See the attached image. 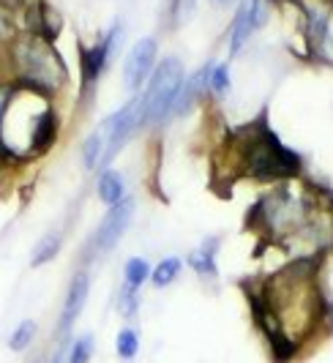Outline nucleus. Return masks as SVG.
I'll return each mask as SVG.
<instances>
[{
	"mask_svg": "<svg viewBox=\"0 0 333 363\" xmlns=\"http://www.w3.org/2000/svg\"><path fill=\"white\" fill-rule=\"evenodd\" d=\"M252 320L276 363H290L331 325L320 284V257L290 259L284 268L246 284Z\"/></svg>",
	"mask_w": 333,
	"mask_h": 363,
	"instance_id": "f257e3e1",
	"label": "nucleus"
},
{
	"mask_svg": "<svg viewBox=\"0 0 333 363\" xmlns=\"http://www.w3.org/2000/svg\"><path fill=\"white\" fill-rule=\"evenodd\" d=\"M222 156L227 159V175L249 178L257 183H287L300 178V156L287 145H281L276 134L268 128L265 118L254 123L235 128L222 147Z\"/></svg>",
	"mask_w": 333,
	"mask_h": 363,
	"instance_id": "f03ea898",
	"label": "nucleus"
},
{
	"mask_svg": "<svg viewBox=\"0 0 333 363\" xmlns=\"http://www.w3.org/2000/svg\"><path fill=\"white\" fill-rule=\"evenodd\" d=\"M325 194L315 189H295L293 181L276 183L246 213V227L262 240L287 246L322 211Z\"/></svg>",
	"mask_w": 333,
	"mask_h": 363,
	"instance_id": "7ed1b4c3",
	"label": "nucleus"
},
{
	"mask_svg": "<svg viewBox=\"0 0 333 363\" xmlns=\"http://www.w3.org/2000/svg\"><path fill=\"white\" fill-rule=\"evenodd\" d=\"M6 69L9 79L22 88H30L55 99L57 93L69 88V66L57 47L47 38L19 30L17 36L6 44Z\"/></svg>",
	"mask_w": 333,
	"mask_h": 363,
	"instance_id": "20e7f679",
	"label": "nucleus"
},
{
	"mask_svg": "<svg viewBox=\"0 0 333 363\" xmlns=\"http://www.w3.org/2000/svg\"><path fill=\"white\" fill-rule=\"evenodd\" d=\"M181 85H184V63H181V57L169 55L162 63H156L145 91L137 93L140 128L162 126L164 121L172 118V107H175V99L181 93Z\"/></svg>",
	"mask_w": 333,
	"mask_h": 363,
	"instance_id": "39448f33",
	"label": "nucleus"
},
{
	"mask_svg": "<svg viewBox=\"0 0 333 363\" xmlns=\"http://www.w3.org/2000/svg\"><path fill=\"white\" fill-rule=\"evenodd\" d=\"M120 38H123V28H120V22H115L110 30L96 41V44H91V47H79L82 91L88 93V96L93 93L96 82H98V79L104 77V72H107V66H110L112 55H115V50H118Z\"/></svg>",
	"mask_w": 333,
	"mask_h": 363,
	"instance_id": "423d86ee",
	"label": "nucleus"
},
{
	"mask_svg": "<svg viewBox=\"0 0 333 363\" xmlns=\"http://www.w3.org/2000/svg\"><path fill=\"white\" fill-rule=\"evenodd\" d=\"M268 22V3L265 0H241L235 9V17L230 22V33H227V50L230 55L243 52V47L249 44V38L254 36V30H259Z\"/></svg>",
	"mask_w": 333,
	"mask_h": 363,
	"instance_id": "0eeeda50",
	"label": "nucleus"
},
{
	"mask_svg": "<svg viewBox=\"0 0 333 363\" xmlns=\"http://www.w3.org/2000/svg\"><path fill=\"white\" fill-rule=\"evenodd\" d=\"M131 218H134V200H131V197L120 200L118 205H112L110 211H107V216L101 218V224L96 227L88 249L98 257L112 252V249L118 246V240L123 238V233L129 230Z\"/></svg>",
	"mask_w": 333,
	"mask_h": 363,
	"instance_id": "6e6552de",
	"label": "nucleus"
},
{
	"mask_svg": "<svg viewBox=\"0 0 333 363\" xmlns=\"http://www.w3.org/2000/svg\"><path fill=\"white\" fill-rule=\"evenodd\" d=\"M156 55H159V41L156 38H140L131 47L129 57L123 60V85L131 93H140L142 85H148L150 74L156 69Z\"/></svg>",
	"mask_w": 333,
	"mask_h": 363,
	"instance_id": "1a4fd4ad",
	"label": "nucleus"
},
{
	"mask_svg": "<svg viewBox=\"0 0 333 363\" xmlns=\"http://www.w3.org/2000/svg\"><path fill=\"white\" fill-rule=\"evenodd\" d=\"M88 295H91V276L88 271H77L72 276V284L66 290V301H63V309H60V320H57V339L60 342H69V333L74 323L79 320V314L88 303Z\"/></svg>",
	"mask_w": 333,
	"mask_h": 363,
	"instance_id": "9d476101",
	"label": "nucleus"
},
{
	"mask_svg": "<svg viewBox=\"0 0 333 363\" xmlns=\"http://www.w3.org/2000/svg\"><path fill=\"white\" fill-rule=\"evenodd\" d=\"M22 14H25L22 30L36 33V36L47 38V41L55 44V38L63 30V17H60V11H57L50 0H28L25 9H22Z\"/></svg>",
	"mask_w": 333,
	"mask_h": 363,
	"instance_id": "9b49d317",
	"label": "nucleus"
},
{
	"mask_svg": "<svg viewBox=\"0 0 333 363\" xmlns=\"http://www.w3.org/2000/svg\"><path fill=\"white\" fill-rule=\"evenodd\" d=\"M219 246H222L219 238H205L203 243L186 257L188 259V268L197 273L200 279H208V281L219 279V268H216V252H219Z\"/></svg>",
	"mask_w": 333,
	"mask_h": 363,
	"instance_id": "f8f14e48",
	"label": "nucleus"
},
{
	"mask_svg": "<svg viewBox=\"0 0 333 363\" xmlns=\"http://www.w3.org/2000/svg\"><path fill=\"white\" fill-rule=\"evenodd\" d=\"M96 194L98 200L104 202L107 208L118 205L120 200H126V186H123V178L115 172V169H101L98 172V181H96Z\"/></svg>",
	"mask_w": 333,
	"mask_h": 363,
	"instance_id": "ddd939ff",
	"label": "nucleus"
},
{
	"mask_svg": "<svg viewBox=\"0 0 333 363\" xmlns=\"http://www.w3.org/2000/svg\"><path fill=\"white\" fill-rule=\"evenodd\" d=\"M63 249V233L60 230H50L38 238V243L33 246V255H30V265L33 268H41L47 262H52Z\"/></svg>",
	"mask_w": 333,
	"mask_h": 363,
	"instance_id": "4468645a",
	"label": "nucleus"
},
{
	"mask_svg": "<svg viewBox=\"0 0 333 363\" xmlns=\"http://www.w3.org/2000/svg\"><path fill=\"white\" fill-rule=\"evenodd\" d=\"M181 268H184V259H181V257H166V259H162V262L150 271V281H153V287H156V290L169 287V284L178 279Z\"/></svg>",
	"mask_w": 333,
	"mask_h": 363,
	"instance_id": "2eb2a0df",
	"label": "nucleus"
},
{
	"mask_svg": "<svg viewBox=\"0 0 333 363\" xmlns=\"http://www.w3.org/2000/svg\"><path fill=\"white\" fill-rule=\"evenodd\" d=\"M148 279H150L148 259H142V257H131L129 262L123 265V284L131 287V290L140 292V287H142Z\"/></svg>",
	"mask_w": 333,
	"mask_h": 363,
	"instance_id": "dca6fc26",
	"label": "nucleus"
},
{
	"mask_svg": "<svg viewBox=\"0 0 333 363\" xmlns=\"http://www.w3.org/2000/svg\"><path fill=\"white\" fill-rule=\"evenodd\" d=\"M79 150H82V164L88 169H96L98 162H101V153H104V134H101V128H96L93 134H88Z\"/></svg>",
	"mask_w": 333,
	"mask_h": 363,
	"instance_id": "f3484780",
	"label": "nucleus"
},
{
	"mask_svg": "<svg viewBox=\"0 0 333 363\" xmlns=\"http://www.w3.org/2000/svg\"><path fill=\"white\" fill-rule=\"evenodd\" d=\"M115 352L120 361H134V355L140 352V336L134 328H120V333L115 336Z\"/></svg>",
	"mask_w": 333,
	"mask_h": 363,
	"instance_id": "a211bd4d",
	"label": "nucleus"
},
{
	"mask_svg": "<svg viewBox=\"0 0 333 363\" xmlns=\"http://www.w3.org/2000/svg\"><path fill=\"white\" fill-rule=\"evenodd\" d=\"M36 333H38V325L33 323V320H22V323L14 328V333L9 336V347H11L14 352H25L28 347L33 345Z\"/></svg>",
	"mask_w": 333,
	"mask_h": 363,
	"instance_id": "6ab92c4d",
	"label": "nucleus"
},
{
	"mask_svg": "<svg viewBox=\"0 0 333 363\" xmlns=\"http://www.w3.org/2000/svg\"><path fill=\"white\" fill-rule=\"evenodd\" d=\"M230 91V69L227 63H210V72H208V93L210 96H224Z\"/></svg>",
	"mask_w": 333,
	"mask_h": 363,
	"instance_id": "aec40b11",
	"label": "nucleus"
},
{
	"mask_svg": "<svg viewBox=\"0 0 333 363\" xmlns=\"http://www.w3.org/2000/svg\"><path fill=\"white\" fill-rule=\"evenodd\" d=\"M19 30H22V25L17 22V11L9 9V6L0 0V44H9Z\"/></svg>",
	"mask_w": 333,
	"mask_h": 363,
	"instance_id": "412c9836",
	"label": "nucleus"
},
{
	"mask_svg": "<svg viewBox=\"0 0 333 363\" xmlns=\"http://www.w3.org/2000/svg\"><path fill=\"white\" fill-rule=\"evenodd\" d=\"M91 358H93V336L91 333H82L79 339H74L69 345L66 363H91Z\"/></svg>",
	"mask_w": 333,
	"mask_h": 363,
	"instance_id": "4be33fe9",
	"label": "nucleus"
},
{
	"mask_svg": "<svg viewBox=\"0 0 333 363\" xmlns=\"http://www.w3.org/2000/svg\"><path fill=\"white\" fill-rule=\"evenodd\" d=\"M118 311H120L126 320H131V317L140 311V292L123 284L120 292H118Z\"/></svg>",
	"mask_w": 333,
	"mask_h": 363,
	"instance_id": "5701e85b",
	"label": "nucleus"
},
{
	"mask_svg": "<svg viewBox=\"0 0 333 363\" xmlns=\"http://www.w3.org/2000/svg\"><path fill=\"white\" fill-rule=\"evenodd\" d=\"M194 6H197V0H169V19H172V25L186 22L194 14Z\"/></svg>",
	"mask_w": 333,
	"mask_h": 363,
	"instance_id": "b1692460",
	"label": "nucleus"
},
{
	"mask_svg": "<svg viewBox=\"0 0 333 363\" xmlns=\"http://www.w3.org/2000/svg\"><path fill=\"white\" fill-rule=\"evenodd\" d=\"M9 79V69H6V44H0V82Z\"/></svg>",
	"mask_w": 333,
	"mask_h": 363,
	"instance_id": "393cba45",
	"label": "nucleus"
},
{
	"mask_svg": "<svg viewBox=\"0 0 333 363\" xmlns=\"http://www.w3.org/2000/svg\"><path fill=\"white\" fill-rule=\"evenodd\" d=\"M210 3H213V6H222V9H224V6H230L232 0H210Z\"/></svg>",
	"mask_w": 333,
	"mask_h": 363,
	"instance_id": "a878e982",
	"label": "nucleus"
},
{
	"mask_svg": "<svg viewBox=\"0 0 333 363\" xmlns=\"http://www.w3.org/2000/svg\"><path fill=\"white\" fill-rule=\"evenodd\" d=\"M328 252H331V255H333V235H331V246H328Z\"/></svg>",
	"mask_w": 333,
	"mask_h": 363,
	"instance_id": "bb28decb",
	"label": "nucleus"
}]
</instances>
